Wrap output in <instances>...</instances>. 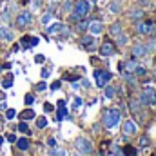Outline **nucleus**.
Listing matches in <instances>:
<instances>
[{
  "label": "nucleus",
  "instance_id": "nucleus-48",
  "mask_svg": "<svg viewBox=\"0 0 156 156\" xmlns=\"http://www.w3.org/2000/svg\"><path fill=\"white\" fill-rule=\"evenodd\" d=\"M2 100H5V93H2V91H0V102H2Z\"/></svg>",
  "mask_w": 156,
  "mask_h": 156
},
{
  "label": "nucleus",
  "instance_id": "nucleus-26",
  "mask_svg": "<svg viewBox=\"0 0 156 156\" xmlns=\"http://www.w3.org/2000/svg\"><path fill=\"white\" fill-rule=\"evenodd\" d=\"M20 118H22L24 122H26V120H33V118H35V111H33V109H26V111L20 115Z\"/></svg>",
  "mask_w": 156,
  "mask_h": 156
},
{
  "label": "nucleus",
  "instance_id": "nucleus-9",
  "mask_svg": "<svg viewBox=\"0 0 156 156\" xmlns=\"http://www.w3.org/2000/svg\"><path fill=\"white\" fill-rule=\"evenodd\" d=\"M136 131H138V127H136V123H134L133 120L122 122V134H123V136H134Z\"/></svg>",
  "mask_w": 156,
  "mask_h": 156
},
{
  "label": "nucleus",
  "instance_id": "nucleus-17",
  "mask_svg": "<svg viewBox=\"0 0 156 156\" xmlns=\"http://www.w3.org/2000/svg\"><path fill=\"white\" fill-rule=\"evenodd\" d=\"M107 9H109L111 15H120V13H122V4H120L118 0H113V2L107 5Z\"/></svg>",
  "mask_w": 156,
  "mask_h": 156
},
{
  "label": "nucleus",
  "instance_id": "nucleus-36",
  "mask_svg": "<svg viewBox=\"0 0 156 156\" xmlns=\"http://www.w3.org/2000/svg\"><path fill=\"white\" fill-rule=\"evenodd\" d=\"M145 73H147V69L142 67V66H138V67L134 69V75H136V76H142V75H145Z\"/></svg>",
  "mask_w": 156,
  "mask_h": 156
},
{
  "label": "nucleus",
  "instance_id": "nucleus-4",
  "mask_svg": "<svg viewBox=\"0 0 156 156\" xmlns=\"http://www.w3.org/2000/svg\"><path fill=\"white\" fill-rule=\"evenodd\" d=\"M140 104L142 105H156V91L153 87H144V91H142V94H140Z\"/></svg>",
  "mask_w": 156,
  "mask_h": 156
},
{
  "label": "nucleus",
  "instance_id": "nucleus-20",
  "mask_svg": "<svg viewBox=\"0 0 156 156\" xmlns=\"http://www.w3.org/2000/svg\"><path fill=\"white\" fill-rule=\"evenodd\" d=\"M115 44H116V47H123V45L129 44V37L125 33H120L118 37H115Z\"/></svg>",
  "mask_w": 156,
  "mask_h": 156
},
{
  "label": "nucleus",
  "instance_id": "nucleus-15",
  "mask_svg": "<svg viewBox=\"0 0 156 156\" xmlns=\"http://www.w3.org/2000/svg\"><path fill=\"white\" fill-rule=\"evenodd\" d=\"M0 40H5V42H11L13 40V31L5 26H0Z\"/></svg>",
  "mask_w": 156,
  "mask_h": 156
},
{
  "label": "nucleus",
  "instance_id": "nucleus-6",
  "mask_svg": "<svg viewBox=\"0 0 156 156\" xmlns=\"http://www.w3.org/2000/svg\"><path fill=\"white\" fill-rule=\"evenodd\" d=\"M94 80H96V85L100 89H104L109 82H111V73L105 71V69H96L94 71Z\"/></svg>",
  "mask_w": 156,
  "mask_h": 156
},
{
  "label": "nucleus",
  "instance_id": "nucleus-35",
  "mask_svg": "<svg viewBox=\"0 0 156 156\" xmlns=\"http://www.w3.org/2000/svg\"><path fill=\"white\" fill-rule=\"evenodd\" d=\"M11 85H13V76H7L4 82H2V87H4V89H9Z\"/></svg>",
  "mask_w": 156,
  "mask_h": 156
},
{
  "label": "nucleus",
  "instance_id": "nucleus-24",
  "mask_svg": "<svg viewBox=\"0 0 156 156\" xmlns=\"http://www.w3.org/2000/svg\"><path fill=\"white\" fill-rule=\"evenodd\" d=\"M73 7H75V4H73L71 0H64V2H62V11H64V13L69 15V13L73 11Z\"/></svg>",
  "mask_w": 156,
  "mask_h": 156
},
{
  "label": "nucleus",
  "instance_id": "nucleus-21",
  "mask_svg": "<svg viewBox=\"0 0 156 156\" xmlns=\"http://www.w3.org/2000/svg\"><path fill=\"white\" fill-rule=\"evenodd\" d=\"M104 93H105V98H109V100H113V98H115V96H116V87H115V85H109V83H107V85H105V87H104Z\"/></svg>",
  "mask_w": 156,
  "mask_h": 156
},
{
  "label": "nucleus",
  "instance_id": "nucleus-14",
  "mask_svg": "<svg viewBox=\"0 0 156 156\" xmlns=\"http://www.w3.org/2000/svg\"><path fill=\"white\" fill-rule=\"evenodd\" d=\"M144 16H145V9H142V7H136V9L129 11V18L131 20H142Z\"/></svg>",
  "mask_w": 156,
  "mask_h": 156
},
{
  "label": "nucleus",
  "instance_id": "nucleus-3",
  "mask_svg": "<svg viewBox=\"0 0 156 156\" xmlns=\"http://www.w3.org/2000/svg\"><path fill=\"white\" fill-rule=\"evenodd\" d=\"M75 147H76V151L82 156H87V154L93 153V144H91V140L85 138V136H78L76 140H75Z\"/></svg>",
  "mask_w": 156,
  "mask_h": 156
},
{
  "label": "nucleus",
  "instance_id": "nucleus-11",
  "mask_svg": "<svg viewBox=\"0 0 156 156\" xmlns=\"http://www.w3.org/2000/svg\"><path fill=\"white\" fill-rule=\"evenodd\" d=\"M93 37H98V35H102L104 33V24L100 22V20H93V22H89V29H87Z\"/></svg>",
  "mask_w": 156,
  "mask_h": 156
},
{
  "label": "nucleus",
  "instance_id": "nucleus-2",
  "mask_svg": "<svg viewBox=\"0 0 156 156\" xmlns=\"http://www.w3.org/2000/svg\"><path fill=\"white\" fill-rule=\"evenodd\" d=\"M73 13L76 15L80 20H83L91 13V2L89 0H76L75 2V7H73Z\"/></svg>",
  "mask_w": 156,
  "mask_h": 156
},
{
  "label": "nucleus",
  "instance_id": "nucleus-49",
  "mask_svg": "<svg viewBox=\"0 0 156 156\" xmlns=\"http://www.w3.org/2000/svg\"><path fill=\"white\" fill-rule=\"evenodd\" d=\"M0 71H2V66H0Z\"/></svg>",
  "mask_w": 156,
  "mask_h": 156
},
{
  "label": "nucleus",
  "instance_id": "nucleus-31",
  "mask_svg": "<svg viewBox=\"0 0 156 156\" xmlns=\"http://www.w3.org/2000/svg\"><path fill=\"white\" fill-rule=\"evenodd\" d=\"M66 116H67V109H66V107H58V115H56V120H58V122H62V120H64Z\"/></svg>",
  "mask_w": 156,
  "mask_h": 156
},
{
  "label": "nucleus",
  "instance_id": "nucleus-38",
  "mask_svg": "<svg viewBox=\"0 0 156 156\" xmlns=\"http://www.w3.org/2000/svg\"><path fill=\"white\" fill-rule=\"evenodd\" d=\"M24 102H26V105H31V104L35 102V96H33V94H26V98H24Z\"/></svg>",
  "mask_w": 156,
  "mask_h": 156
},
{
  "label": "nucleus",
  "instance_id": "nucleus-10",
  "mask_svg": "<svg viewBox=\"0 0 156 156\" xmlns=\"http://www.w3.org/2000/svg\"><path fill=\"white\" fill-rule=\"evenodd\" d=\"M131 53H133V56H134V58H144V56H147V55H149L147 45H145L144 42L134 44V45H133V49H131Z\"/></svg>",
  "mask_w": 156,
  "mask_h": 156
},
{
  "label": "nucleus",
  "instance_id": "nucleus-8",
  "mask_svg": "<svg viewBox=\"0 0 156 156\" xmlns=\"http://www.w3.org/2000/svg\"><path fill=\"white\" fill-rule=\"evenodd\" d=\"M134 27H136V33L138 35H151V29H153V24L149 20H136L134 22Z\"/></svg>",
  "mask_w": 156,
  "mask_h": 156
},
{
  "label": "nucleus",
  "instance_id": "nucleus-12",
  "mask_svg": "<svg viewBox=\"0 0 156 156\" xmlns=\"http://www.w3.org/2000/svg\"><path fill=\"white\" fill-rule=\"evenodd\" d=\"M64 27H66V24L56 20V22H53V26H47L45 29H47V33H49V35H58V33H62V29H64Z\"/></svg>",
  "mask_w": 156,
  "mask_h": 156
},
{
  "label": "nucleus",
  "instance_id": "nucleus-33",
  "mask_svg": "<svg viewBox=\"0 0 156 156\" xmlns=\"http://www.w3.org/2000/svg\"><path fill=\"white\" fill-rule=\"evenodd\" d=\"M145 45H147V51H149V53H154L156 51V38H151Z\"/></svg>",
  "mask_w": 156,
  "mask_h": 156
},
{
  "label": "nucleus",
  "instance_id": "nucleus-23",
  "mask_svg": "<svg viewBox=\"0 0 156 156\" xmlns=\"http://www.w3.org/2000/svg\"><path fill=\"white\" fill-rule=\"evenodd\" d=\"M16 145H18L20 151H27L29 149V140L27 138H20V140H16Z\"/></svg>",
  "mask_w": 156,
  "mask_h": 156
},
{
  "label": "nucleus",
  "instance_id": "nucleus-13",
  "mask_svg": "<svg viewBox=\"0 0 156 156\" xmlns=\"http://www.w3.org/2000/svg\"><path fill=\"white\" fill-rule=\"evenodd\" d=\"M129 111L133 113V115H140V111H142V104H140V100H136V98H131L129 100Z\"/></svg>",
  "mask_w": 156,
  "mask_h": 156
},
{
  "label": "nucleus",
  "instance_id": "nucleus-42",
  "mask_svg": "<svg viewBox=\"0 0 156 156\" xmlns=\"http://www.w3.org/2000/svg\"><path fill=\"white\" fill-rule=\"evenodd\" d=\"M60 85H62V82H60V80H56V82H53V83H51V89H53V91H56V89H60Z\"/></svg>",
  "mask_w": 156,
  "mask_h": 156
},
{
  "label": "nucleus",
  "instance_id": "nucleus-46",
  "mask_svg": "<svg viewBox=\"0 0 156 156\" xmlns=\"http://www.w3.org/2000/svg\"><path fill=\"white\" fill-rule=\"evenodd\" d=\"M49 76V69H42V78H47Z\"/></svg>",
  "mask_w": 156,
  "mask_h": 156
},
{
  "label": "nucleus",
  "instance_id": "nucleus-18",
  "mask_svg": "<svg viewBox=\"0 0 156 156\" xmlns=\"http://www.w3.org/2000/svg\"><path fill=\"white\" fill-rule=\"evenodd\" d=\"M120 33H123V29H122V24L120 22H115V24H111L109 26V35L115 38V37H118Z\"/></svg>",
  "mask_w": 156,
  "mask_h": 156
},
{
  "label": "nucleus",
  "instance_id": "nucleus-37",
  "mask_svg": "<svg viewBox=\"0 0 156 156\" xmlns=\"http://www.w3.org/2000/svg\"><path fill=\"white\" fill-rule=\"evenodd\" d=\"M15 116H16V111H15V109H7V111H5V118H7V120H13Z\"/></svg>",
  "mask_w": 156,
  "mask_h": 156
},
{
  "label": "nucleus",
  "instance_id": "nucleus-30",
  "mask_svg": "<svg viewBox=\"0 0 156 156\" xmlns=\"http://www.w3.org/2000/svg\"><path fill=\"white\" fill-rule=\"evenodd\" d=\"M123 154L125 156H136V149L133 145H125L123 147Z\"/></svg>",
  "mask_w": 156,
  "mask_h": 156
},
{
  "label": "nucleus",
  "instance_id": "nucleus-29",
  "mask_svg": "<svg viewBox=\"0 0 156 156\" xmlns=\"http://www.w3.org/2000/svg\"><path fill=\"white\" fill-rule=\"evenodd\" d=\"M138 144H140V147H149L151 145V138L149 136H140Z\"/></svg>",
  "mask_w": 156,
  "mask_h": 156
},
{
  "label": "nucleus",
  "instance_id": "nucleus-44",
  "mask_svg": "<svg viewBox=\"0 0 156 156\" xmlns=\"http://www.w3.org/2000/svg\"><path fill=\"white\" fill-rule=\"evenodd\" d=\"M47 145H49V147H55V145H56V140H55V138H49V140H47Z\"/></svg>",
  "mask_w": 156,
  "mask_h": 156
},
{
  "label": "nucleus",
  "instance_id": "nucleus-43",
  "mask_svg": "<svg viewBox=\"0 0 156 156\" xmlns=\"http://www.w3.org/2000/svg\"><path fill=\"white\" fill-rule=\"evenodd\" d=\"M44 109H45V113H51V111H53L55 107H53V105H51L49 102H45V104H44Z\"/></svg>",
  "mask_w": 156,
  "mask_h": 156
},
{
  "label": "nucleus",
  "instance_id": "nucleus-5",
  "mask_svg": "<svg viewBox=\"0 0 156 156\" xmlns=\"http://www.w3.org/2000/svg\"><path fill=\"white\" fill-rule=\"evenodd\" d=\"M31 22H33V15H31V11H22V13H18L16 18H15V24H16L18 29L27 27Z\"/></svg>",
  "mask_w": 156,
  "mask_h": 156
},
{
  "label": "nucleus",
  "instance_id": "nucleus-25",
  "mask_svg": "<svg viewBox=\"0 0 156 156\" xmlns=\"http://www.w3.org/2000/svg\"><path fill=\"white\" fill-rule=\"evenodd\" d=\"M76 29L80 31V33H85V31L89 29V22H87L85 18H83V20H80V22H78V26H76Z\"/></svg>",
  "mask_w": 156,
  "mask_h": 156
},
{
  "label": "nucleus",
  "instance_id": "nucleus-22",
  "mask_svg": "<svg viewBox=\"0 0 156 156\" xmlns=\"http://www.w3.org/2000/svg\"><path fill=\"white\" fill-rule=\"evenodd\" d=\"M136 67H138V64H136L134 60H127V62L123 64V71H127V73H134Z\"/></svg>",
  "mask_w": 156,
  "mask_h": 156
},
{
  "label": "nucleus",
  "instance_id": "nucleus-40",
  "mask_svg": "<svg viewBox=\"0 0 156 156\" xmlns=\"http://www.w3.org/2000/svg\"><path fill=\"white\" fill-rule=\"evenodd\" d=\"M47 89V83L45 82H40V83H37V91H45Z\"/></svg>",
  "mask_w": 156,
  "mask_h": 156
},
{
  "label": "nucleus",
  "instance_id": "nucleus-27",
  "mask_svg": "<svg viewBox=\"0 0 156 156\" xmlns=\"http://www.w3.org/2000/svg\"><path fill=\"white\" fill-rule=\"evenodd\" d=\"M51 18H53V13H51V11L44 13V16H42V26H44V27H47V26H49V22H51Z\"/></svg>",
  "mask_w": 156,
  "mask_h": 156
},
{
  "label": "nucleus",
  "instance_id": "nucleus-16",
  "mask_svg": "<svg viewBox=\"0 0 156 156\" xmlns=\"http://www.w3.org/2000/svg\"><path fill=\"white\" fill-rule=\"evenodd\" d=\"M82 45L83 47H87V49H93L94 47V37L89 33V35H83L82 37Z\"/></svg>",
  "mask_w": 156,
  "mask_h": 156
},
{
  "label": "nucleus",
  "instance_id": "nucleus-19",
  "mask_svg": "<svg viewBox=\"0 0 156 156\" xmlns=\"http://www.w3.org/2000/svg\"><path fill=\"white\" fill-rule=\"evenodd\" d=\"M37 44H38V38H37V37H24V38H22V45H24L26 49L35 47Z\"/></svg>",
  "mask_w": 156,
  "mask_h": 156
},
{
  "label": "nucleus",
  "instance_id": "nucleus-32",
  "mask_svg": "<svg viewBox=\"0 0 156 156\" xmlns=\"http://www.w3.org/2000/svg\"><path fill=\"white\" fill-rule=\"evenodd\" d=\"M49 154L51 156H66V151H64V149H58V147H53V149L49 151Z\"/></svg>",
  "mask_w": 156,
  "mask_h": 156
},
{
  "label": "nucleus",
  "instance_id": "nucleus-28",
  "mask_svg": "<svg viewBox=\"0 0 156 156\" xmlns=\"http://www.w3.org/2000/svg\"><path fill=\"white\" fill-rule=\"evenodd\" d=\"M37 127H38V129H45V127H47V118L45 116L37 118Z\"/></svg>",
  "mask_w": 156,
  "mask_h": 156
},
{
  "label": "nucleus",
  "instance_id": "nucleus-47",
  "mask_svg": "<svg viewBox=\"0 0 156 156\" xmlns=\"http://www.w3.org/2000/svg\"><path fill=\"white\" fill-rule=\"evenodd\" d=\"M82 85H83V87H89V82H87V78H83V80H82Z\"/></svg>",
  "mask_w": 156,
  "mask_h": 156
},
{
  "label": "nucleus",
  "instance_id": "nucleus-39",
  "mask_svg": "<svg viewBox=\"0 0 156 156\" xmlns=\"http://www.w3.org/2000/svg\"><path fill=\"white\" fill-rule=\"evenodd\" d=\"M134 2H138L142 7H149L151 5V0H134Z\"/></svg>",
  "mask_w": 156,
  "mask_h": 156
},
{
  "label": "nucleus",
  "instance_id": "nucleus-34",
  "mask_svg": "<svg viewBox=\"0 0 156 156\" xmlns=\"http://www.w3.org/2000/svg\"><path fill=\"white\" fill-rule=\"evenodd\" d=\"M18 131L24 133V134H29V127H27V123H26V122H20V123H18Z\"/></svg>",
  "mask_w": 156,
  "mask_h": 156
},
{
  "label": "nucleus",
  "instance_id": "nucleus-1",
  "mask_svg": "<svg viewBox=\"0 0 156 156\" xmlns=\"http://www.w3.org/2000/svg\"><path fill=\"white\" fill-rule=\"evenodd\" d=\"M104 125L107 127V129H115L116 125L122 123V113H120V109L116 107H111V109H105V113H104Z\"/></svg>",
  "mask_w": 156,
  "mask_h": 156
},
{
  "label": "nucleus",
  "instance_id": "nucleus-45",
  "mask_svg": "<svg viewBox=\"0 0 156 156\" xmlns=\"http://www.w3.org/2000/svg\"><path fill=\"white\" fill-rule=\"evenodd\" d=\"M7 140L13 144V142H16V136H15V134H7Z\"/></svg>",
  "mask_w": 156,
  "mask_h": 156
},
{
  "label": "nucleus",
  "instance_id": "nucleus-41",
  "mask_svg": "<svg viewBox=\"0 0 156 156\" xmlns=\"http://www.w3.org/2000/svg\"><path fill=\"white\" fill-rule=\"evenodd\" d=\"M35 62H37V64H44V62H45V56H44V55H37V56H35Z\"/></svg>",
  "mask_w": 156,
  "mask_h": 156
},
{
  "label": "nucleus",
  "instance_id": "nucleus-7",
  "mask_svg": "<svg viewBox=\"0 0 156 156\" xmlns=\"http://www.w3.org/2000/svg\"><path fill=\"white\" fill-rule=\"evenodd\" d=\"M100 55L102 56H113L115 53H116V44L113 42V40H109V38H105L102 44H100Z\"/></svg>",
  "mask_w": 156,
  "mask_h": 156
}]
</instances>
